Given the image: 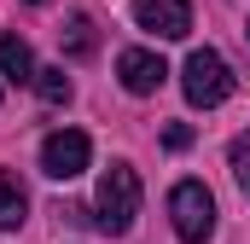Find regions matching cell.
I'll list each match as a JSON object with an SVG mask.
<instances>
[{
  "instance_id": "cell-7",
  "label": "cell",
  "mask_w": 250,
  "mask_h": 244,
  "mask_svg": "<svg viewBox=\"0 0 250 244\" xmlns=\"http://www.w3.org/2000/svg\"><path fill=\"white\" fill-rule=\"evenodd\" d=\"M0 76L6 81H35V53L18 35H0Z\"/></svg>"
},
{
  "instance_id": "cell-12",
  "label": "cell",
  "mask_w": 250,
  "mask_h": 244,
  "mask_svg": "<svg viewBox=\"0 0 250 244\" xmlns=\"http://www.w3.org/2000/svg\"><path fill=\"white\" fill-rule=\"evenodd\" d=\"M163 145H169V151H187V145H192V128H187V122L163 128Z\"/></svg>"
},
{
  "instance_id": "cell-9",
  "label": "cell",
  "mask_w": 250,
  "mask_h": 244,
  "mask_svg": "<svg viewBox=\"0 0 250 244\" xmlns=\"http://www.w3.org/2000/svg\"><path fill=\"white\" fill-rule=\"evenodd\" d=\"M29 87H35L47 105H64V99H70V81H64V70H35V81H29Z\"/></svg>"
},
{
  "instance_id": "cell-11",
  "label": "cell",
  "mask_w": 250,
  "mask_h": 244,
  "mask_svg": "<svg viewBox=\"0 0 250 244\" xmlns=\"http://www.w3.org/2000/svg\"><path fill=\"white\" fill-rule=\"evenodd\" d=\"M233 175H239V186H245V198H250V134L233 140Z\"/></svg>"
},
{
  "instance_id": "cell-1",
  "label": "cell",
  "mask_w": 250,
  "mask_h": 244,
  "mask_svg": "<svg viewBox=\"0 0 250 244\" xmlns=\"http://www.w3.org/2000/svg\"><path fill=\"white\" fill-rule=\"evenodd\" d=\"M93 209H99V227H105V233H128L134 215H140V175H134L128 163H111V169L99 175Z\"/></svg>"
},
{
  "instance_id": "cell-4",
  "label": "cell",
  "mask_w": 250,
  "mask_h": 244,
  "mask_svg": "<svg viewBox=\"0 0 250 244\" xmlns=\"http://www.w3.org/2000/svg\"><path fill=\"white\" fill-rule=\"evenodd\" d=\"M87 157H93V140H87L82 128H59V134L41 140V169H47L53 181H76V175L87 169Z\"/></svg>"
},
{
  "instance_id": "cell-13",
  "label": "cell",
  "mask_w": 250,
  "mask_h": 244,
  "mask_svg": "<svg viewBox=\"0 0 250 244\" xmlns=\"http://www.w3.org/2000/svg\"><path fill=\"white\" fill-rule=\"evenodd\" d=\"M35 6H41V0H35Z\"/></svg>"
},
{
  "instance_id": "cell-6",
  "label": "cell",
  "mask_w": 250,
  "mask_h": 244,
  "mask_svg": "<svg viewBox=\"0 0 250 244\" xmlns=\"http://www.w3.org/2000/svg\"><path fill=\"white\" fill-rule=\"evenodd\" d=\"M117 76H123V87L134 93V99H146V93L163 87L169 64L157 59V53H146V47H128V53H117Z\"/></svg>"
},
{
  "instance_id": "cell-2",
  "label": "cell",
  "mask_w": 250,
  "mask_h": 244,
  "mask_svg": "<svg viewBox=\"0 0 250 244\" xmlns=\"http://www.w3.org/2000/svg\"><path fill=\"white\" fill-rule=\"evenodd\" d=\"M181 87H187V105L215 111V105H227V99H233V70H227L221 53L198 47V53L187 59V70H181Z\"/></svg>"
},
{
  "instance_id": "cell-8",
  "label": "cell",
  "mask_w": 250,
  "mask_h": 244,
  "mask_svg": "<svg viewBox=\"0 0 250 244\" xmlns=\"http://www.w3.org/2000/svg\"><path fill=\"white\" fill-rule=\"evenodd\" d=\"M23 186L12 181V175H0V233H12V227H23Z\"/></svg>"
},
{
  "instance_id": "cell-3",
  "label": "cell",
  "mask_w": 250,
  "mask_h": 244,
  "mask_svg": "<svg viewBox=\"0 0 250 244\" xmlns=\"http://www.w3.org/2000/svg\"><path fill=\"white\" fill-rule=\"evenodd\" d=\"M169 215H175L181 244H204L215 233V198H209V186L204 181H181L169 192Z\"/></svg>"
},
{
  "instance_id": "cell-10",
  "label": "cell",
  "mask_w": 250,
  "mask_h": 244,
  "mask_svg": "<svg viewBox=\"0 0 250 244\" xmlns=\"http://www.w3.org/2000/svg\"><path fill=\"white\" fill-rule=\"evenodd\" d=\"M64 47H70V59L93 53V23H87V18H70V29H64Z\"/></svg>"
},
{
  "instance_id": "cell-5",
  "label": "cell",
  "mask_w": 250,
  "mask_h": 244,
  "mask_svg": "<svg viewBox=\"0 0 250 244\" xmlns=\"http://www.w3.org/2000/svg\"><path fill=\"white\" fill-rule=\"evenodd\" d=\"M134 23L151 29L157 41H187L192 35V6L187 0H134Z\"/></svg>"
}]
</instances>
